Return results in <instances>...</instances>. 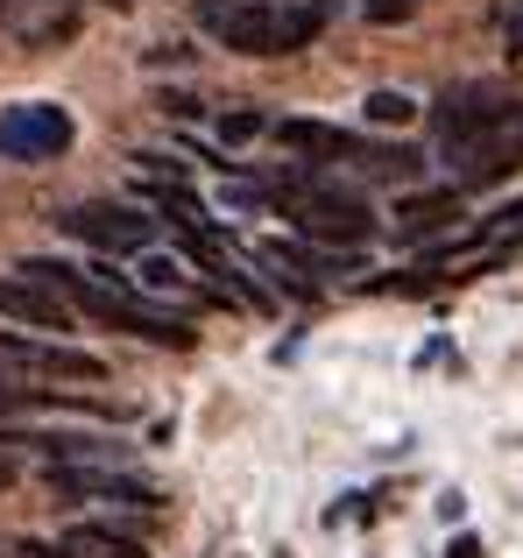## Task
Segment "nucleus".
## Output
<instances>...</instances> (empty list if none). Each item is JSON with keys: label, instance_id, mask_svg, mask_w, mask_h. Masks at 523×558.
<instances>
[{"label": "nucleus", "instance_id": "obj_18", "mask_svg": "<svg viewBox=\"0 0 523 558\" xmlns=\"http://www.w3.org/2000/svg\"><path fill=\"white\" fill-rule=\"evenodd\" d=\"M446 558H482V537H453V545H446Z\"/></svg>", "mask_w": 523, "mask_h": 558}, {"label": "nucleus", "instance_id": "obj_13", "mask_svg": "<svg viewBox=\"0 0 523 558\" xmlns=\"http://www.w3.org/2000/svg\"><path fill=\"white\" fill-rule=\"evenodd\" d=\"M368 121L375 128H411L417 121V99L411 93H368Z\"/></svg>", "mask_w": 523, "mask_h": 558}, {"label": "nucleus", "instance_id": "obj_8", "mask_svg": "<svg viewBox=\"0 0 523 558\" xmlns=\"http://www.w3.org/2000/svg\"><path fill=\"white\" fill-rule=\"evenodd\" d=\"M0 318H14V326H50V332H64V326H71V304L50 298V290H36L28 276H0Z\"/></svg>", "mask_w": 523, "mask_h": 558}, {"label": "nucleus", "instance_id": "obj_9", "mask_svg": "<svg viewBox=\"0 0 523 558\" xmlns=\"http://www.w3.org/2000/svg\"><path fill=\"white\" fill-rule=\"evenodd\" d=\"M460 219V191L446 184V191H411V198L397 205V233L403 241H417V233H439V227H453Z\"/></svg>", "mask_w": 523, "mask_h": 558}, {"label": "nucleus", "instance_id": "obj_6", "mask_svg": "<svg viewBox=\"0 0 523 558\" xmlns=\"http://www.w3.org/2000/svg\"><path fill=\"white\" fill-rule=\"evenodd\" d=\"M510 107H516V99L496 93V85H460V93H446L439 107H431V135H439V149H460V142L488 135Z\"/></svg>", "mask_w": 523, "mask_h": 558}, {"label": "nucleus", "instance_id": "obj_2", "mask_svg": "<svg viewBox=\"0 0 523 558\" xmlns=\"http://www.w3.org/2000/svg\"><path fill=\"white\" fill-rule=\"evenodd\" d=\"M283 213H290V227H297V241H312V247H361V241H375V219H368V205L361 198H346V191H332V184H304V178H290L283 184Z\"/></svg>", "mask_w": 523, "mask_h": 558}, {"label": "nucleus", "instance_id": "obj_14", "mask_svg": "<svg viewBox=\"0 0 523 558\" xmlns=\"http://www.w3.org/2000/svg\"><path fill=\"white\" fill-rule=\"evenodd\" d=\"M255 135H269L262 113H220V149H248Z\"/></svg>", "mask_w": 523, "mask_h": 558}, {"label": "nucleus", "instance_id": "obj_5", "mask_svg": "<svg viewBox=\"0 0 523 558\" xmlns=\"http://www.w3.org/2000/svg\"><path fill=\"white\" fill-rule=\"evenodd\" d=\"M446 163L460 170V191H482V184H502L510 170H523V99L510 113H502L488 135L460 142V149H446Z\"/></svg>", "mask_w": 523, "mask_h": 558}, {"label": "nucleus", "instance_id": "obj_10", "mask_svg": "<svg viewBox=\"0 0 523 558\" xmlns=\"http://www.w3.org/2000/svg\"><path fill=\"white\" fill-rule=\"evenodd\" d=\"M135 283L149 290V298H198V283H192V269H184L178 255H142V269H135Z\"/></svg>", "mask_w": 523, "mask_h": 558}, {"label": "nucleus", "instance_id": "obj_12", "mask_svg": "<svg viewBox=\"0 0 523 558\" xmlns=\"http://www.w3.org/2000/svg\"><path fill=\"white\" fill-rule=\"evenodd\" d=\"M28 368H42V375H71V381H99V375H107L93 354H71V347H28Z\"/></svg>", "mask_w": 523, "mask_h": 558}, {"label": "nucleus", "instance_id": "obj_7", "mask_svg": "<svg viewBox=\"0 0 523 558\" xmlns=\"http://www.w3.org/2000/svg\"><path fill=\"white\" fill-rule=\"evenodd\" d=\"M269 135L283 142L290 156H312V163H361V149H368L361 135H346V128H332V121H312V113H290Z\"/></svg>", "mask_w": 523, "mask_h": 558}, {"label": "nucleus", "instance_id": "obj_19", "mask_svg": "<svg viewBox=\"0 0 523 558\" xmlns=\"http://www.w3.org/2000/svg\"><path fill=\"white\" fill-rule=\"evenodd\" d=\"M107 8H127V0H107Z\"/></svg>", "mask_w": 523, "mask_h": 558}, {"label": "nucleus", "instance_id": "obj_11", "mask_svg": "<svg viewBox=\"0 0 523 558\" xmlns=\"http://www.w3.org/2000/svg\"><path fill=\"white\" fill-rule=\"evenodd\" d=\"M64 551H71V558H149L135 537L99 531V523H78V531H64Z\"/></svg>", "mask_w": 523, "mask_h": 558}, {"label": "nucleus", "instance_id": "obj_4", "mask_svg": "<svg viewBox=\"0 0 523 558\" xmlns=\"http://www.w3.org/2000/svg\"><path fill=\"white\" fill-rule=\"evenodd\" d=\"M57 227L78 233L85 247H99V255H149L156 247V219L135 213V205H113V198L71 205V213H57Z\"/></svg>", "mask_w": 523, "mask_h": 558}, {"label": "nucleus", "instance_id": "obj_17", "mask_svg": "<svg viewBox=\"0 0 523 558\" xmlns=\"http://www.w3.org/2000/svg\"><path fill=\"white\" fill-rule=\"evenodd\" d=\"M14 481H22V460H14V446H0V495H8Z\"/></svg>", "mask_w": 523, "mask_h": 558}, {"label": "nucleus", "instance_id": "obj_1", "mask_svg": "<svg viewBox=\"0 0 523 558\" xmlns=\"http://www.w3.org/2000/svg\"><path fill=\"white\" fill-rule=\"evenodd\" d=\"M198 28L241 57H290L326 28V0H198Z\"/></svg>", "mask_w": 523, "mask_h": 558}, {"label": "nucleus", "instance_id": "obj_3", "mask_svg": "<svg viewBox=\"0 0 523 558\" xmlns=\"http://www.w3.org/2000/svg\"><path fill=\"white\" fill-rule=\"evenodd\" d=\"M71 142H78V121L50 99H22V107L0 113V156L8 163H57Z\"/></svg>", "mask_w": 523, "mask_h": 558}, {"label": "nucleus", "instance_id": "obj_15", "mask_svg": "<svg viewBox=\"0 0 523 558\" xmlns=\"http://www.w3.org/2000/svg\"><path fill=\"white\" fill-rule=\"evenodd\" d=\"M482 241H523V198L510 205V213H496V219H488V227H482Z\"/></svg>", "mask_w": 523, "mask_h": 558}, {"label": "nucleus", "instance_id": "obj_16", "mask_svg": "<svg viewBox=\"0 0 523 558\" xmlns=\"http://www.w3.org/2000/svg\"><path fill=\"white\" fill-rule=\"evenodd\" d=\"M502 50L523 57V0H510V8H502Z\"/></svg>", "mask_w": 523, "mask_h": 558}]
</instances>
